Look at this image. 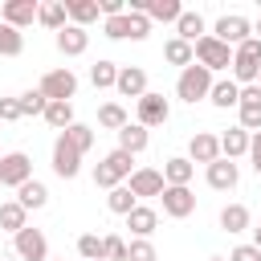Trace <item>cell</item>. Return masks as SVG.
I'll use <instances>...</instances> for the list:
<instances>
[{
	"label": "cell",
	"instance_id": "1",
	"mask_svg": "<svg viewBox=\"0 0 261 261\" xmlns=\"http://www.w3.org/2000/svg\"><path fill=\"white\" fill-rule=\"evenodd\" d=\"M212 73L204 69V65H188V69H179V77H175V98L179 102H188V106H196V102H204L208 98V90H212Z\"/></svg>",
	"mask_w": 261,
	"mask_h": 261
},
{
	"label": "cell",
	"instance_id": "2",
	"mask_svg": "<svg viewBox=\"0 0 261 261\" xmlns=\"http://www.w3.org/2000/svg\"><path fill=\"white\" fill-rule=\"evenodd\" d=\"M232 82L237 86H253L257 82V73H261V41L257 37H249V41H241L237 49H232Z\"/></svg>",
	"mask_w": 261,
	"mask_h": 261
},
{
	"label": "cell",
	"instance_id": "3",
	"mask_svg": "<svg viewBox=\"0 0 261 261\" xmlns=\"http://www.w3.org/2000/svg\"><path fill=\"white\" fill-rule=\"evenodd\" d=\"M192 57H196V65H204L212 77H216V73H224V69L232 65V49H228L224 41H216L212 33H204V37L192 45Z\"/></svg>",
	"mask_w": 261,
	"mask_h": 261
},
{
	"label": "cell",
	"instance_id": "4",
	"mask_svg": "<svg viewBox=\"0 0 261 261\" xmlns=\"http://www.w3.org/2000/svg\"><path fill=\"white\" fill-rule=\"evenodd\" d=\"M130 171H135V155H126V151L114 147L102 163H94V184L110 192V188H118L122 179H130Z\"/></svg>",
	"mask_w": 261,
	"mask_h": 261
},
{
	"label": "cell",
	"instance_id": "5",
	"mask_svg": "<svg viewBox=\"0 0 261 261\" xmlns=\"http://www.w3.org/2000/svg\"><path fill=\"white\" fill-rule=\"evenodd\" d=\"M49 102H73V94H77V73L69 69V65H57V69H49L45 77H41V86H37Z\"/></svg>",
	"mask_w": 261,
	"mask_h": 261
},
{
	"label": "cell",
	"instance_id": "6",
	"mask_svg": "<svg viewBox=\"0 0 261 261\" xmlns=\"http://www.w3.org/2000/svg\"><path fill=\"white\" fill-rule=\"evenodd\" d=\"M212 37H216V41H224L228 49H237L241 41H249V37H253V20H249V16H241V12H224V16H216Z\"/></svg>",
	"mask_w": 261,
	"mask_h": 261
},
{
	"label": "cell",
	"instance_id": "7",
	"mask_svg": "<svg viewBox=\"0 0 261 261\" xmlns=\"http://www.w3.org/2000/svg\"><path fill=\"white\" fill-rule=\"evenodd\" d=\"M167 118H171V102H167L163 94L147 90V94L135 102V122H139V126H147V130H151V126H163Z\"/></svg>",
	"mask_w": 261,
	"mask_h": 261
},
{
	"label": "cell",
	"instance_id": "8",
	"mask_svg": "<svg viewBox=\"0 0 261 261\" xmlns=\"http://www.w3.org/2000/svg\"><path fill=\"white\" fill-rule=\"evenodd\" d=\"M33 179V159L29 151H8L0 155V188H20Z\"/></svg>",
	"mask_w": 261,
	"mask_h": 261
},
{
	"label": "cell",
	"instance_id": "9",
	"mask_svg": "<svg viewBox=\"0 0 261 261\" xmlns=\"http://www.w3.org/2000/svg\"><path fill=\"white\" fill-rule=\"evenodd\" d=\"M49 163H53V175H57V179H77V171H82V155L69 147L65 135L53 139V155H49Z\"/></svg>",
	"mask_w": 261,
	"mask_h": 261
},
{
	"label": "cell",
	"instance_id": "10",
	"mask_svg": "<svg viewBox=\"0 0 261 261\" xmlns=\"http://www.w3.org/2000/svg\"><path fill=\"white\" fill-rule=\"evenodd\" d=\"M12 249L20 261H49V237L41 228H20L12 237Z\"/></svg>",
	"mask_w": 261,
	"mask_h": 261
},
{
	"label": "cell",
	"instance_id": "11",
	"mask_svg": "<svg viewBox=\"0 0 261 261\" xmlns=\"http://www.w3.org/2000/svg\"><path fill=\"white\" fill-rule=\"evenodd\" d=\"M237 126L241 130H261V86L253 82V86H241V102H237Z\"/></svg>",
	"mask_w": 261,
	"mask_h": 261
},
{
	"label": "cell",
	"instance_id": "12",
	"mask_svg": "<svg viewBox=\"0 0 261 261\" xmlns=\"http://www.w3.org/2000/svg\"><path fill=\"white\" fill-rule=\"evenodd\" d=\"M126 188H130V196L135 200H151V196H163V171L159 167H135L130 171V179H126Z\"/></svg>",
	"mask_w": 261,
	"mask_h": 261
},
{
	"label": "cell",
	"instance_id": "13",
	"mask_svg": "<svg viewBox=\"0 0 261 261\" xmlns=\"http://www.w3.org/2000/svg\"><path fill=\"white\" fill-rule=\"evenodd\" d=\"M159 204H163V216H171V220H188V216L196 212V196H192V188H163Z\"/></svg>",
	"mask_w": 261,
	"mask_h": 261
},
{
	"label": "cell",
	"instance_id": "14",
	"mask_svg": "<svg viewBox=\"0 0 261 261\" xmlns=\"http://www.w3.org/2000/svg\"><path fill=\"white\" fill-rule=\"evenodd\" d=\"M37 8H41V0H4L0 4V20L20 33V29H29L37 20Z\"/></svg>",
	"mask_w": 261,
	"mask_h": 261
},
{
	"label": "cell",
	"instance_id": "15",
	"mask_svg": "<svg viewBox=\"0 0 261 261\" xmlns=\"http://www.w3.org/2000/svg\"><path fill=\"white\" fill-rule=\"evenodd\" d=\"M188 159L192 163H216L220 159V135H212V130H196L192 139H188Z\"/></svg>",
	"mask_w": 261,
	"mask_h": 261
},
{
	"label": "cell",
	"instance_id": "16",
	"mask_svg": "<svg viewBox=\"0 0 261 261\" xmlns=\"http://www.w3.org/2000/svg\"><path fill=\"white\" fill-rule=\"evenodd\" d=\"M204 179H208V188H216V192H232V188L241 184V167H237L232 159H216V163L204 167Z\"/></svg>",
	"mask_w": 261,
	"mask_h": 261
},
{
	"label": "cell",
	"instance_id": "17",
	"mask_svg": "<svg viewBox=\"0 0 261 261\" xmlns=\"http://www.w3.org/2000/svg\"><path fill=\"white\" fill-rule=\"evenodd\" d=\"M126 228H130L135 241H151V232L159 228V212H155L151 204H135V208L126 212Z\"/></svg>",
	"mask_w": 261,
	"mask_h": 261
},
{
	"label": "cell",
	"instance_id": "18",
	"mask_svg": "<svg viewBox=\"0 0 261 261\" xmlns=\"http://www.w3.org/2000/svg\"><path fill=\"white\" fill-rule=\"evenodd\" d=\"M53 45H57L61 57H82V53L90 49V33L77 29V24H65L61 33H53Z\"/></svg>",
	"mask_w": 261,
	"mask_h": 261
},
{
	"label": "cell",
	"instance_id": "19",
	"mask_svg": "<svg viewBox=\"0 0 261 261\" xmlns=\"http://www.w3.org/2000/svg\"><path fill=\"white\" fill-rule=\"evenodd\" d=\"M114 90L122 94V98H143L147 94V69L143 65H118V82H114Z\"/></svg>",
	"mask_w": 261,
	"mask_h": 261
},
{
	"label": "cell",
	"instance_id": "20",
	"mask_svg": "<svg viewBox=\"0 0 261 261\" xmlns=\"http://www.w3.org/2000/svg\"><path fill=\"white\" fill-rule=\"evenodd\" d=\"M192 175H196V163H192L188 155H171V159L163 163V184H167V188H188Z\"/></svg>",
	"mask_w": 261,
	"mask_h": 261
},
{
	"label": "cell",
	"instance_id": "21",
	"mask_svg": "<svg viewBox=\"0 0 261 261\" xmlns=\"http://www.w3.org/2000/svg\"><path fill=\"white\" fill-rule=\"evenodd\" d=\"M37 24H45L49 33H61V29L69 24L65 0H41V8H37Z\"/></svg>",
	"mask_w": 261,
	"mask_h": 261
},
{
	"label": "cell",
	"instance_id": "22",
	"mask_svg": "<svg viewBox=\"0 0 261 261\" xmlns=\"http://www.w3.org/2000/svg\"><path fill=\"white\" fill-rule=\"evenodd\" d=\"M204 33H208L204 16H200L196 8H184V12H179V20H175V37H179V41H188V45H196Z\"/></svg>",
	"mask_w": 261,
	"mask_h": 261
},
{
	"label": "cell",
	"instance_id": "23",
	"mask_svg": "<svg viewBox=\"0 0 261 261\" xmlns=\"http://www.w3.org/2000/svg\"><path fill=\"white\" fill-rule=\"evenodd\" d=\"M147 143H151V130L139 126V122H126V126L118 130V151H126V155H143Z\"/></svg>",
	"mask_w": 261,
	"mask_h": 261
},
{
	"label": "cell",
	"instance_id": "24",
	"mask_svg": "<svg viewBox=\"0 0 261 261\" xmlns=\"http://www.w3.org/2000/svg\"><path fill=\"white\" fill-rule=\"evenodd\" d=\"M208 102H212L216 110H228V106H237V102H241V86H237L232 77H216V82H212V90H208Z\"/></svg>",
	"mask_w": 261,
	"mask_h": 261
},
{
	"label": "cell",
	"instance_id": "25",
	"mask_svg": "<svg viewBox=\"0 0 261 261\" xmlns=\"http://www.w3.org/2000/svg\"><path fill=\"white\" fill-rule=\"evenodd\" d=\"M16 204H20L24 212H33V208H45V204H49V188H45V184L33 175L29 184H20V188H16Z\"/></svg>",
	"mask_w": 261,
	"mask_h": 261
},
{
	"label": "cell",
	"instance_id": "26",
	"mask_svg": "<svg viewBox=\"0 0 261 261\" xmlns=\"http://www.w3.org/2000/svg\"><path fill=\"white\" fill-rule=\"evenodd\" d=\"M241 155H249V130L228 126L220 135V159H241Z\"/></svg>",
	"mask_w": 261,
	"mask_h": 261
},
{
	"label": "cell",
	"instance_id": "27",
	"mask_svg": "<svg viewBox=\"0 0 261 261\" xmlns=\"http://www.w3.org/2000/svg\"><path fill=\"white\" fill-rule=\"evenodd\" d=\"M216 220H220V228H224V232H245V228H249V220H253V212H249L245 204H237V200H232V204H224V208H220V216H216Z\"/></svg>",
	"mask_w": 261,
	"mask_h": 261
},
{
	"label": "cell",
	"instance_id": "28",
	"mask_svg": "<svg viewBox=\"0 0 261 261\" xmlns=\"http://www.w3.org/2000/svg\"><path fill=\"white\" fill-rule=\"evenodd\" d=\"M20 228H29V212L16 204V200H0V232H20Z\"/></svg>",
	"mask_w": 261,
	"mask_h": 261
},
{
	"label": "cell",
	"instance_id": "29",
	"mask_svg": "<svg viewBox=\"0 0 261 261\" xmlns=\"http://www.w3.org/2000/svg\"><path fill=\"white\" fill-rule=\"evenodd\" d=\"M65 12H69V24L77 29H90L102 12H98V0H65Z\"/></svg>",
	"mask_w": 261,
	"mask_h": 261
},
{
	"label": "cell",
	"instance_id": "30",
	"mask_svg": "<svg viewBox=\"0 0 261 261\" xmlns=\"http://www.w3.org/2000/svg\"><path fill=\"white\" fill-rule=\"evenodd\" d=\"M126 122H130V114H126L122 102H102V106H98V126H102V130H114V135H118Z\"/></svg>",
	"mask_w": 261,
	"mask_h": 261
},
{
	"label": "cell",
	"instance_id": "31",
	"mask_svg": "<svg viewBox=\"0 0 261 261\" xmlns=\"http://www.w3.org/2000/svg\"><path fill=\"white\" fill-rule=\"evenodd\" d=\"M163 61H167V65H179V69H188L196 57H192V45H188V41L167 37V41H163Z\"/></svg>",
	"mask_w": 261,
	"mask_h": 261
},
{
	"label": "cell",
	"instance_id": "32",
	"mask_svg": "<svg viewBox=\"0 0 261 261\" xmlns=\"http://www.w3.org/2000/svg\"><path fill=\"white\" fill-rule=\"evenodd\" d=\"M90 82H94V90H114V82H118V65L106 61V57H98V61L90 65Z\"/></svg>",
	"mask_w": 261,
	"mask_h": 261
},
{
	"label": "cell",
	"instance_id": "33",
	"mask_svg": "<svg viewBox=\"0 0 261 261\" xmlns=\"http://www.w3.org/2000/svg\"><path fill=\"white\" fill-rule=\"evenodd\" d=\"M41 118H45L53 130H65V126H73V122H77V118H73V102H49Z\"/></svg>",
	"mask_w": 261,
	"mask_h": 261
},
{
	"label": "cell",
	"instance_id": "34",
	"mask_svg": "<svg viewBox=\"0 0 261 261\" xmlns=\"http://www.w3.org/2000/svg\"><path fill=\"white\" fill-rule=\"evenodd\" d=\"M61 135L69 139V147H73L77 155H86V151L94 147V126H86V122H73V126H65Z\"/></svg>",
	"mask_w": 261,
	"mask_h": 261
},
{
	"label": "cell",
	"instance_id": "35",
	"mask_svg": "<svg viewBox=\"0 0 261 261\" xmlns=\"http://www.w3.org/2000/svg\"><path fill=\"white\" fill-rule=\"evenodd\" d=\"M20 53H24V33L0 20V57H20Z\"/></svg>",
	"mask_w": 261,
	"mask_h": 261
},
{
	"label": "cell",
	"instance_id": "36",
	"mask_svg": "<svg viewBox=\"0 0 261 261\" xmlns=\"http://www.w3.org/2000/svg\"><path fill=\"white\" fill-rule=\"evenodd\" d=\"M135 204H139V200L130 196V188H126V184H118V188H110V192H106V208H110V212H118V216H126Z\"/></svg>",
	"mask_w": 261,
	"mask_h": 261
},
{
	"label": "cell",
	"instance_id": "37",
	"mask_svg": "<svg viewBox=\"0 0 261 261\" xmlns=\"http://www.w3.org/2000/svg\"><path fill=\"white\" fill-rule=\"evenodd\" d=\"M20 118H33V114H45V106H49V98L41 94V90H24L20 98Z\"/></svg>",
	"mask_w": 261,
	"mask_h": 261
},
{
	"label": "cell",
	"instance_id": "38",
	"mask_svg": "<svg viewBox=\"0 0 261 261\" xmlns=\"http://www.w3.org/2000/svg\"><path fill=\"white\" fill-rule=\"evenodd\" d=\"M102 33L110 37V41H130V16L122 12V16H106L102 20Z\"/></svg>",
	"mask_w": 261,
	"mask_h": 261
},
{
	"label": "cell",
	"instance_id": "39",
	"mask_svg": "<svg viewBox=\"0 0 261 261\" xmlns=\"http://www.w3.org/2000/svg\"><path fill=\"white\" fill-rule=\"evenodd\" d=\"M77 257L82 261H102V237L98 232H82L77 237Z\"/></svg>",
	"mask_w": 261,
	"mask_h": 261
},
{
	"label": "cell",
	"instance_id": "40",
	"mask_svg": "<svg viewBox=\"0 0 261 261\" xmlns=\"http://www.w3.org/2000/svg\"><path fill=\"white\" fill-rule=\"evenodd\" d=\"M102 261H126V241L118 232H106L102 237Z\"/></svg>",
	"mask_w": 261,
	"mask_h": 261
},
{
	"label": "cell",
	"instance_id": "41",
	"mask_svg": "<svg viewBox=\"0 0 261 261\" xmlns=\"http://www.w3.org/2000/svg\"><path fill=\"white\" fill-rule=\"evenodd\" d=\"M126 261H159L151 241H126Z\"/></svg>",
	"mask_w": 261,
	"mask_h": 261
},
{
	"label": "cell",
	"instance_id": "42",
	"mask_svg": "<svg viewBox=\"0 0 261 261\" xmlns=\"http://www.w3.org/2000/svg\"><path fill=\"white\" fill-rule=\"evenodd\" d=\"M126 16H130V41H147L151 37V20L143 12H126Z\"/></svg>",
	"mask_w": 261,
	"mask_h": 261
},
{
	"label": "cell",
	"instance_id": "43",
	"mask_svg": "<svg viewBox=\"0 0 261 261\" xmlns=\"http://www.w3.org/2000/svg\"><path fill=\"white\" fill-rule=\"evenodd\" d=\"M20 118V102L16 98H0V122H16Z\"/></svg>",
	"mask_w": 261,
	"mask_h": 261
},
{
	"label": "cell",
	"instance_id": "44",
	"mask_svg": "<svg viewBox=\"0 0 261 261\" xmlns=\"http://www.w3.org/2000/svg\"><path fill=\"white\" fill-rule=\"evenodd\" d=\"M98 12H102V20L106 16H122L126 12V0H98Z\"/></svg>",
	"mask_w": 261,
	"mask_h": 261
},
{
	"label": "cell",
	"instance_id": "45",
	"mask_svg": "<svg viewBox=\"0 0 261 261\" xmlns=\"http://www.w3.org/2000/svg\"><path fill=\"white\" fill-rule=\"evenodd\" d=\"M249 159H253V171L261 175V130L249 135Z\"/></svg>",
	"mask_w": 261,
	"mask_h": 261
},
{
	"label": "cell",
	"instance_id": "46",
	"mask_svg": "<svg viewBox=\"0 0 261 261\" xmlns=\"http://www.w3.org/2000/svg\"><path fill=\"white\" fill-rule=\"evenodd\" d=\"M228 261H261V253H257L253 245H237V249L228 253Z\"/></svg>",
	"mask_w": 261,
	"mask_h": 261
},
{
	"label": "cell",
	"instance_id": "47",
	"mask_svg": "<svg viewBox=\"0 0 261 261\" xmlns=\"http://www.w3.org/2000/svg\"><path fill=\"white\" fill-rule=\"evenodd\" d=\"M249 245H253V249L261 253V228H253V241H249Z\"/></svg>",
	"mask_w": 261,
	"mask_h": 261
},
{
	"label": "cell",
	"instance_id": "48",
	"mask_svg": "<svg viewBox=\"0 0 261 261\" xmlns=\"http://www.w3.org/2000/svg\"><path fill=\"white\" fill-rule=\"evenodd\" d=\"M253 37H257V41H261V20H257V24H253Z\"/></svg>",
	"mask_w": 261,
	"mask_h": 261
},
{
	"label": "cell",
	"instance_id": "49",
	"mask_svg": "<svg viewBox=\"0 0 261 261\" xmlns=\"http://www.w3.org/2000/svg\"><path fill=\"white\" fill-rule=\"evenodd\" d=\"M208 261H228V257H208Z\"/></svg>",
	"mask_w": 261,
	"mask_h": 261
},
{
	"label": "cell",
	"instance_id": "50",
	"mask_svg": "<svg viewBox=\"0 0 261 261\" xmlns=\"http://www.w3.org/2000/svg\"><path fill=\"white\" fill-rule=\"evenodd\" d=\"M49 261H65V257H49Z\"/></svg>",
	"mask_w": 261,
	"mask_h": 261
},
{
	"label": "cell",
	"instance_id": "51",
	"mask_svg": "<svg viewBox=\"0 0 261 261\" xmlns=\"http://www.w3.org/2000/svg\"><path fill=\"white\" fill-rule=\"evenodd\" d=\"M257 86H261V73H257Z\"/></svg>",
	"mask_w": 261,
	"mask_h": 261
},
{
	"label": "cell",
	"instance_id": "52",
	"mask_svg": "<svg viewBox=\"0 0 261 261\" xmlns=\"http://www.w3.org/2000/svg\"><path fill=\"white\" fill-rule=\"evenodd\" d=\"M0 261H4V257H0Z\"/></svg>",
	"mask_w": 261,
	"mask_h": 261
}]
</instances>
